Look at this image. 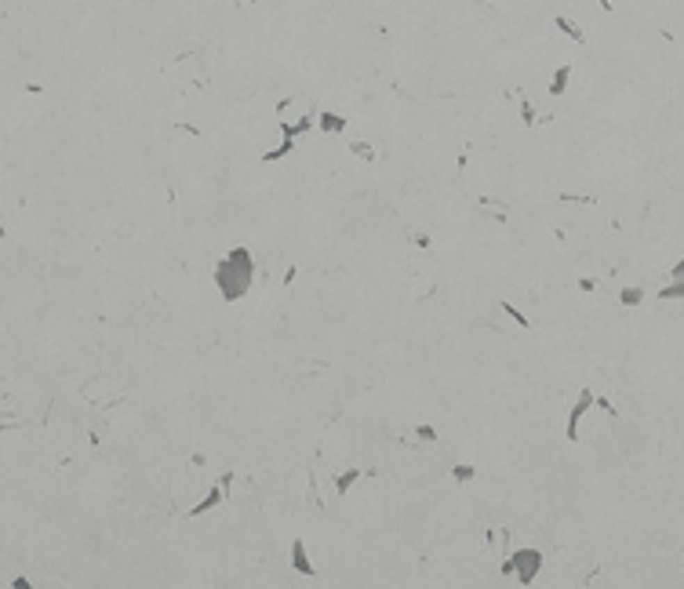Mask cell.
<instances>
[{
	"label": "cell",
	"mask_w": 684,
	"mask_h": 589,
	"mask_svg": "<svg viewBox=\"0 0 684 589\" xmlns=\"http://www.w3.org/2000/svg\"><path fill=\"white\" fill-rule=\"evenodd\" d=\"M295 567L302 571V575H313V567L306 560V549H302V542H295Z\"/></svg>",
	"instance_id": "obj_3"
},
{
	"label": "cell",
	"mask_w": 684,
	"mask_h": 589,
	"mask_svg": "<svg viewBox=\"0 0 684 589\" xmlns=\"http://www.w3.org/2000/svg\"><path fill=\"white\" fill-rule=\"evenodd\" d=\"M517 564L524 567V571H520V579H524V582H532V575H535V567H539V564H543V556H539L535 549H520V553H517Z\"/></svg>",
	"instance_id": "obj_2"
},
{
	"label": "cell",
	"mask_w": 684,
	"mask_h": 589,
	"mask_svg": "<svg viewBox=\"0 0 684 589\" xmlns=\"http://www.w3.org/2000/svg\"><path fill=\"white\" fill-rule=\"evenodd\" d=\"M623 302H641V291H623Z\"/></svg>",
	"instance_id": "obj_4"
},
{
	"label": "cell",
	"mask_w": 684,
	"mask_h": 589,
	"mask_svg": "<svg viewBox=\"0 0 684 589\" xmlns=\"http://www.w3.org/2000/svg\"><path fill=\"white\" fill-rule=\"evenodd\" d=\"M251 277H255V266H251V255L244 248L230 251L226 259L218 262L215 269V280H218V291L226 298H241L251 288Z\"/></svg>",
	"instance_id": "obj_1"
}]
</instances>
